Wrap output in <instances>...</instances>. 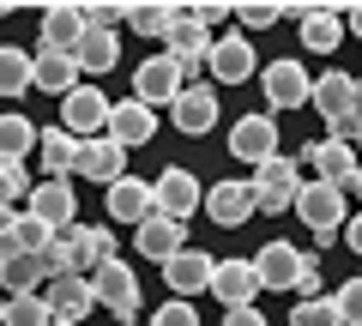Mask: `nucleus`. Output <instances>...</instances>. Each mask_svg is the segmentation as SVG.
<instances>
[{
  "label": "nucleus",
  "mask_w": 362,
  "mask_h": 326,
  "mask_svg": "<svg viewBox=\"0 0 362 326\" xmlns=\"http://www.w3.org/2000/svg\"><path fill=\"white\" fill-rule=\"evenodd\" d=\"M54 326H66V320H54Z\"/></svg>",
  "instance_id": "864d4df0"
},
{
  "label": "nucleus",
  "mask_w": 362,
  "mask_h": 326,
  "mask_svg": "<svg viewBox=\"0 0 362 326\" xmlns=\"http://www.w3.org/2000/svg\"><path fill=\"white\" fill-rule=\"evenodd\" d=\"M302 182H308V175L296 170V157H284V151L266 157V163L254 170V206H259V211H272V218H278V211H296Z\"/></svg>",
  "instance_id": "20e7f679"
},
{
  "label": "nucleus",
  "mask_w": 362,
  "mask_h": 326,
  "mask_svg": "<svg viewBox=\"0 0 362 326\" xmlns=\"http://www.w3.org/2000/svg\"><path fill=\"white\" fill-rule=\"evenodd\" d=\"M90 290H97V308H109L121 326L139 320V272H133L121 254H115V260H103L97 272H90Z\"/></svg>",
  "instance_id": "f03ea898"
},
{
  "label": "nucleus",
  "mask_w": 362,
  "mask_h": 326,
  "mask_svg": "<svg viewBox=\"0 0 362 326\" xmlns=\"http://www.w3.org/2000/svg\"><path fill=\"white\" fill-rule=\"evenodd\" d=\"M290 326H344V314H338L332 296H308L290 308Z\"/></svg>",
  "instance_id": "f704fd0d"
},
{
  "label": "nucleus",
  "mask_w": 362,
  "mask_h": 326,
  "mask_svg": "<svg viewBox=\"0 0 362 326\" xmlns=\"http://www.w3.org/2000/svg\"><path fill=\"white\" fill-rule=\"evenodd\" d=\"M73 175L115 187L121 175H127V151H121V145L109 139V133H97V139H78V163H73Z\"/></svg>",
  "instance_id": "4468645a"
},
{
  "label": "nucleus",
  "mask_w": 362,
  "mask_h": 326,
  "mask_svg": "<svg viewBox=\"0 0 362 326\" xmlns=\"http://www.w3.org/2000/svg\"><path fill=\"white\" fill-rule=\"evenodd\" d=\"M350 194H356V199H362V170H356V182H350Z\"/></svg>",
  "instance_id": "09e8293b"
},
{
  "label": "nucleus",
  "mask_w": 362,
  "mask_h": 326,
  "mask_svg": "<svg viewBox=\"0 0 362 326\" xmlns=\"http://www.w3.org/2000/svg\"><path fill=\"white\" fill-rule=\"evenodd\" d=\"M259 91H266V103L284 115V109H302L314 97V78H308L302 61H272V66H259Z\"/></svg>",
  "instance_id": "1a4fd4ad"
},
{
  "label": "nucleus",
  "mask_w": 362,
  "mask_h": 326,
  "mask_svg": "<svg viewBox=\"0 0 362 326\" xmlns=\"http://www.w3.org/2000/svg\"><path fill=\"white\" fill-rule=\"evenodd\" d=\"M181 91H187V78H181V66L169 61V54H151V61H139V66H133V97H139L145 109L175 103Z\"/></svg>",
  "instance_id": "9b49d317"
},
{
  "label": "nucleus",
  "mask_w": 362,
  "mask_h": 326,
  "mask_svg": "<svg viewBox=\"0 0 362 326\" xmlns=\"http://www.w3.org/2000/svg\"><path fill=\"white\" fill-rule=\"evenodd\" d=\"M296 37H302V49L308 54H332L338 42H344V13L338 6H296Z\"/></svg>",
  "instance_id": "b1692460"
},
{
  "label": "nucleus",
  "mask_w": 362,
  "mask_h": 326,
  "mask_svg": "<svg viewBox=\"0 0 362 326\" xmlns=\"http://www.w3.org/2000/svg\"><path fill=\"white\" fill-rule=\"evenodd\" d=\"M121 18H127V6H109V0H97V6H85V30H115Z\"/></svg>",
  "instance_id": "79ce46f5"
},
{
  "label": "nucleus",
  "mask_w": 362,
  "mask_h": 326,
  "mask_svg": "<svg viewBox=\"0 0 362 326\" xmlns=\"http://www.w3.org/2000/svg\"><path fill=\"white\" fill-rule=\"evenodd\" d=\"M49 242H54V230H49V223H42V218H30V211H18L13 248H18V254H42V248H49Z\"/></svg>",
  "instance_id": "c9c22d12"
},
{
  "label": "nucleus",
  "mask_w": 362,
  "mask_h": 326,
  "mask_svg": "<svg viewBox=\"0 0 362 326\" xmlns=\"http://www.w3.org/2000/svg\"><path fill=\"white\" fill-rule=\"evenodd\" d=\"M73 61H78V78L115 73V61H121V37H115V30H85V37H78V49H73Z\"/></svg>",
  "instance_id": "cd10ccee"
},
{
  "label": "nucleus",
  "mask_w": 362,
  "mask_h": 326,
  "mask_svg": "<svg viewBox=\"0 0 362 326\" xmlns=\"http://www.w3.org/2000/svg\"><path fill=\"white\" fill-rule=\"evenodd\" d=\"M37 284H42L37 254H6L0 260V296H37Z\"/></svg>",
  "instance_id": "2f4dec72"
},
{
  "label": "nucleus",
  "mask_w": 362,
  "mask_h": 326,
  "mask_svg": "<svg viewBox=\"0 0 362 326\" xmlns=\"http://www.w3.org/2000/svg\"><path fill=\"white\" fill-rule=\"evenodd\" d=\"M13 230H18V211L0 206V260H6V254H18V248H13Z\"/></svg>",
  "instance_id": "37998d69"
},
{
  "label": "nucleus",
  "mask_w": 362,
  "mask_h": 326,
  "mask_svg": "<svg viewBox=\"0 0 362 326\" xmlns=\"http://www.w3.org/2000/svg\"><path fill=\"white\" fill-rule=\"evenodd\" d=\"M296 218L314 230V242H332L338 230L350 223V206H344V187H326V182H302V194H296Z\"/></svg>",
  "instance_id": "7ed1b4c3"
},
{
  "label": "nucleus",
  "mask_w": 362,
  "mask_h": 326,
  "mask_svg": "<svg viewBox=\"0 0 362 326\" xmlns=\"http://www.w3.org/2000/svg\"><path fill=\"white\" fill-rule=\"evenodd\" d=\"M302 163H314V182L344 187V194H350V182H356V170H362L356 145H344V139H314L308 151H302Z\"/></svg>",
  "instance_id": "f8f14e48"
},
{
  "label": "nucleus",
  "mask_w": 362,
  "mask_h": 326,
  "mask_svg": "<svg viewBox=\"0 0 362 326\" xmlns=\"http://www.w3.org/2000/svg\"><path fill=\"white\" fill-rule=\"evenodd\" d=\"M344 30H356V37H362V6H350V13H344Z\"/></svg>",
  "instance_id": "de8ad7c7"
},
{
  "label": "nucleus",
  "mask_w": 362,
  "mask_h": 326,
  "mask_svg": "<svg viewBox=\"0 0 362 326\" xmlns=\"http://www.w3.org/2000/svg\"><path fill=\"white\" fill-rule=\"evenodd\" d=\"M356 115H362V78H356Z\"/></svg>",
  "instance_id": "8fccbe9b"
},
{
  "label": "nucleus",
  "mask_w": 362,
  "mask_h": 326,
  "mask_svg": "<svg viewBox=\"0 0 362 326\" xmlns=\"http://www.w3.org/2000/svg\"><path fill=\"white\" fill-rule=\"evenodd\" d=\"M344 248H350V254H356V260H362V211H356V218L344 223Z\"/></svg>",
  "instance_id": "49530a36"
},
{
  "label": "nucleus",
  "mask_w": 362,
  "mask_h": 326,
  "mask_svg": "<svg viewBox=\"0 0 362 326\" xmlns=\"http://www.w3.org/2000/svg\"><path fill=\"white\" fill-rule=\"evenodd\" d=\"M49 308H54V320L78 326L90 308H97V290H90V278H78V272L54 278V284H49Z\"/></svg>",
  "instance_id": "393cba45"
},
{
  "label": "nucleus",
  "mask_w": 362,
  "mask_h": 326,
  "mask_svg": "<svg viewBox=\"0 0 362 326\" xmlns=\"http://www.w3.org/2000/svg\"><path fill=\"white\" fill-rule=\"evenodd\" d=\"M103 199H109V218H115V223H127V230H139V223L157 211L151 182H139V175H121L115 187H103Z\"/></svg>",
  "instance_id": "5701e85b"
},
{
  "label": "nucleus",
  "mask_w": 362,
  "mask_h": 326,
  "mask_svg": "<svg viewBox=\"0 0 362 326\" xmlns=\"http://www.w3.org/2000/svg\"><path fill=\"white\" fill-rule=\"evenodd\" d=\"M42 49H54V54H73L78 49V37H85V6H42Z\"/></svg>",
  "instance_id": "a878e982"
},
{
  "label": "nucleus",
  "mask_w": 362,
  "mask_h": 326,
  "mask_svg": "<svg viewBox=\"0 0 362 326\" xmlns=\"http://www.w3.org/2000/svg\"><path fill=\"white\" fill-rule=\"evenodd\" d=\"M151 326H199V314H194V302H181V296H169L163 308L151 314Z\"/></svg>",
  "instance_id": "ea45409f"
},
{
  "label": "nucleus",
  "mask_w": 362,
  "mask_h": 326,
  "mask_svg": "<svg viewBox=\"0 0 362 326\" xmlns=\"http://www.w3.org/2000/svg\"><path fill=\"white\" fill-rule=\"evenodd\" d=\"M30 73H37V54L18 49V42H0V97H25Z\"/></svg>",
  "instance_id": "7c9ffc66"
},
{
  "label": "nucleus",
  "mask_w": 362,
  "mask_h": 326,
  "mask_svg": "<svg viewBox=\"0 0 362 326\" xmlns=\"http://www.w3.org/2000/svg\"><path fill=\"white\" fill-rule=\"evenodd\" d=\"M320 284H326V272H320V254H308L302 248V272H296V296L308 302V296H320Z\"/></svg>",
  "instance_id": "58836bf2"
},
{
  "label": "nucleus",
  "mask_w": 362,
  "mask_h": 326,
  "mask_svg": "<svg viewBox=\"0 0 362 326\" xmlns=\"http://www.w3.org/2000/svg\"><path fill=\"white\" fill-rule=\"evenodd\" d=\"M169 115H175V127L187 133V139H206V133L218 127V91H211V85H187V91L169 103Z\"/></svg>",
  "instance_id": "412c9836"
},
{
  "label": "nucleus",
  "mask_w": 362,
  "mask_h": 326,
  "mask_svg": "<svg viewBox=\"0 0 362 326\" xmlns=\"http://www.w3.org/2000/svg\"><path fill=\"white\" fill-rule=\"evenodd\" d=\"M0 314H6V296H0Z\"/></svg>",
  "instance_id": "603ef678"
},
{
  "label": "nucleus",
  "mask_w": 362,
  "mask_h": 326,
  "mask_svg": "<svg viewBox=\"0 0 362 326\" xmlns=\"http://www.w3.org/2000/svg\"><path fill=\"white\" fill-rule=\"evenodd\" d=\"M30 85H37V91H54V97H66V91H78L85 78H78V61H73V54L37 49V73H30Z\"/></svg>",
  "instance_id": "c85d7f7f"
},
{
  "label": "nucleus",
  "mask_w": 362,
  "mask_h": 326,
  "mask_svg": "<svg viewBox=\"0 0 362 326\" xmlns=\"http://www.w3.org/2000/svg\"><path fill=\"white\" fill-rule=\"evenodd\" d=\"M127 25H133V37H169L175 13L157 6V0H127Z\"/></svg>",
  "instance_id": "473e14b6"
},
{
  "label": "nucleus",
  "mask_w": 362,
  "mask_h": 326,
  "mask_svg": "<svg viewBox=\"0 0 362 326\" xmlns=\"http://www.w3.org/2000/svg\"><path fill=\"white\" fill-rule=\"evenodd\" d=\"M194 18H199V25H218V18H230V6H223V0H199V6H194Z\"/></svg>",
  "instance_id": "c03bdc74"
},
{
  "label": "nucleus",
  "mask_w": 362,
  "mask_h": 326,
  "mask_svg": "<svg viewBox=\"0 0 362 326\" xmlns=\"http://www.w3.org/2000/svg\"><path fill=\"white\" fill-rule=\"evenodd\" d=\"M235 18H242L247 30H266V25L284 18V6H272V0H247V6H235Z\"/></svg>",
  "instance_id": "4c0bfd02"
},
{
  "label": "nucleus",
  "mask_w": 362,
  "mask_h": 326,
  "mask_svg": "<svg viewBox=\"0 0 362 326\" xmlns=\"http://www.w3.org/2000/svg\"><path fill=\"white\" fill-rule=\"evenodd\" d=\"M230 157L235 163H266V157H278V121L266 115V109H254V115H235L230 121Z\"/></svg>",
  "instance_id": "0eeeda50"
},
{
  "label": "nucleus",
  "mask_w": 362,
  "mask_h": 326,
  "mask_svg": "<svg viewBox=\"0 0 362 326\" xmlns=\"http://www.w3.org/2000/svg\"><path fill=\"white\" fill-rule=\"evenodd\" d=\"M61 127L73 133V139H97V133L109 127V97L97 91V85H78V91H66L61 97Z\"/></svg>",
  "instance_id": "9d476101"
},
{
  "label": "nucleus",
  "mask_w": 362,
  "mask_h": 326,
  "mask_svg": "<svg viewBox=\"0 0 362 326\" xmlns=\"http://www.w3.org/2000/svg\"><path fill=\"white\" fill-rule=\"evenodd\" d=\"M223 326H266L259 308H223Z\"/></svg>",
  "instance_id": "a18cd8bd"
},
{
  "label": "nucleus",
  "mask_w": 362,
  "mask_h": 326,
  "mask_svg": "<svg viewBox=\"0 0 362 326\" xmlns=\"http://www.w3.org/2000/svg\"><path fill=\"white\" fill-rule=\"evenodd\" d=\"M211 296H218L223 308H254V296H259L254 260H218L211 266Z\"/></svg>",
  "instance_id": "6ab92c4d"
},
{
  "label": "nucleus",
  "mask_w": 362,
  "mask_h": 326,
  "mask_svg": "<svg viewBox=\"0 0 362 326\" xmlns=\"http://www.w3.org/2000/svg\"><path fill=\"white\" fill-rule=\"evenodd\" d=\"M254 182H211L206 187V218L223 223V230H242L247 218H254Z\"/></svg>",
  "instance_id": "2eb2a0df"
},
{
  "label": "nucleus",
  "mask_w": 362,
  "mask_h": 326,
  "mask_svg": "<svg viewBox=\"0 0 362 326\" xmlns=\"http://www.w3.org/2000/svg\"><path fill=\"white\" fill-rule=\"evenodd\" d=\"M254 42L242 37V30H230V37H218L211 42V61H206V73L218 78V85H242V78H254Z\"/></svg>",
  "instance_id": "a211bd4d"
},
{
  "label": "nucleus",
  "mask_w": 362,
  "mask_h": 326,
  "mask_svg": "<svg viewBox=\"0 0 362 326\" xmlns=\"http://www.w3.org/2000/svg\"><path fill=\"white\" fill-rule=\"evenodd\" d=\"M0 326H54V308H49V296H6Z\"/></svg>",
  "instance_id": "72a5a7b5"
},
{
  "label": "nucleus",
  "mask_w": 362,
  "mask_h": 326,
  "mask_svg": "<svg viewBox=\"0 0 362 326\" xmlns=\"http://www.w3.org/2000/svg\"><path fill=\"white\" fill-rule=\"evenodd\" d=\"M61 242H66V266L78 278H90L103 260H115V230L109 223H66Z\"/></svg>",
  "instance_id": "423d86ee"
},
{
  "label": "nucleus",
  "mask_w": 362,
  "mask_h": 326,
  "mask_svg": "<svg viewBox=\"0 0 362 326\" xmlns=\"http://www.w3.org/2000/svg\"><path fill=\"white\" fill-rule=\"evenodd\" d=\"M151 199H157V211L163 218H175V223H187L199 206H206V187L194 182V170H181V163H169L163 175L151 182Z\"/></svg>",
  "instance_id": "6e6552de"
},
{
  "label": "nucleus",
  "mask_w": 362,
  "mask_h": 326,
  "mask_svg": "<svg viewBox=\"0 0 362 326\" xmlns=\"http://www.w3.org/2000/svg\"><path fill=\"white\" fill-rule=\"evenodd\" d=\"M338 314H344V326H362V278H350V284H338Z\"/></svg>",
  "instance_id": "a19ab883"
},
{
  "label": "nucleus",
  "mask_w": 362,
  "mask_h": 326,
  "mask_svg": "<svg viewBox=\"0 0 362 326\" xmlns=\"http://www.w3.org/2000/svg\"><path fill=\"white\" fill-rule=\"evenodd\" d=\"M314 109H320V121H326V139H356V127H362V115H356V78L350 73H320L314 78V97H308Z\"/></svg>",
  "instance_id": "f257e3e1"
},
{
  "label": "nucleus",
  "mask_w": 362,
  "mask_h": 326,
  "mask_svg": "<svg viewBox=\"0 0 362 326\" xmlns=\"http://www.w3.org/2000/svg\"><path fill=\"white\" fill-rule=\"evenodd\" d=\"M109 139L121 145V151H139V145L157 139V109H145L139 97H127V103H109Z\"/></svg>",
  "instance_id": "ddd939ff"
},
{
  "label": "nucleus",
  "mask_w": 362,
  "mask_h": 326,
  "mask_svg": "<svg viewBox=\"0 0 362 326\" xmlns=\"http://www.w3.org/2000/svg\"><path fill=\"white\" fill-rule=\"evenodd\" d=\"M25 211H30V218H42L54 235H61L66 223H78V199H73V182H37V187H30V199H25Z\"/></svg>",
  "instance_id": "aec40b11"
},
{
  "label": "nucleus",
  "mask_w": 362,
  "mask_h": 326,
  "mask_svg": "<svg viewBox=\"0 0 362 326\" xmlns=\"http://www.w3.org/2000/svg\"><path fill=\"white\" fill-rule=\"evenodd\" d=\"M30 170L25 163H0V206H18V199H30Z\"/></svg>",
  "instance_id": "e433bc0d"
},
{
  "label": "nucleus",
  "mask_w": 362,
  "mask_h": 326,
  "mask_svg": "<svg viewBox=\"0 0 362 326\" xmlns=\"http://www.w3.org/2000/svg\"><path fill=\"white\" fill-rule=\"evenodd\" d=\"M211 266H218V260H211L206 248H181L175 260L163 266V284H169V296H181V302H194L199 290H211Z\"/></svg>",
  "instance_id": "f3484780"
},
{
  "label": "nucleus",
  "mask_w": 362,
  "mask_h": 326,
  "mask_svg": "<svg viewBox=\"0 0 362 326\" xmlns=\"http://www.w3.org/2000/svg\"><path fill=\"white\" fill-rule=\"evenodd\" d=\"M254 272H259V290H296V272H302V248L296 242H266L254 254Z\"/></svg>",
  "instance_id": "4be33fe9"
},
{
  "label": "nucleus",
  "mask_w": 362,
  "mask_h": 326,
  "mask_svg": "<svg viewBox=\"0 0 362 326\" xmlns=\"http://www.w3.org/2000/svg\"><path fill=\"white\" fill-rule=\"evenodd\" d=\"M350 145H356V157H362V127H356V139H350Z\"/></svg>",
  "instance_id": "3c124183"
},
{
  "label": "nucleus",
  "mask_w": 362,
  "mask_h": 326,
  "mask_svg": "<svg viewBox=\"0 0 362 326\" xmlns=\"http://www.w3.org/2000/svg\"><path fill=\"white\" fill-rule=\"evenodd\" d=\"M169 13H175V25H169V37H163V42H169V61L181 66V78L206 73V61H211V42H218V37H211V30L194 18V6H169Z\"/></svg>",
  "instance_id": "39448f33"
},
{
  "label": "nucleus",
  "mask_w": 362,
  "mask_h": 326,
  "mask_svg": "<svg viewBox=\"0 0 362 326\" xmlns=\"http://www.w3.org/2000/svg\"><path fill=\"white\" fill-rule=\"evenodd\" d=\"M37 163L49 170V182H66V175H73V163H78V139L61 127V121L37 133Z\"/></svg>",
  "instance_id": "bb28decb"
},
{
  "label": "nucleus",
  "mask_w": 362,
  "mask_h": 326,
  "mask_svg": "<svg viewBox=\"0 0 362 326\" xmlns=\"http://www.w3.org/2000/svg\"><path fill=\"white\" fill-rule=\"evenodd\" d=\"M133 248L145 254V260H157V266H169L181 248H187V223H175V218H163V211H151V218L133 230Z\"/></svg>",
  "instance_id": "dca6fc26"
},
{
  "label": "nucleus",
  "mask_w": 362,
  "mask_h": 326,
  "mask_svg": "<svg viewBox=\"0 0 362 326\" xmlns=\"http://www.w3.org/2000/svg\"><path fill=\"white\" fill-rule=\"evenodd\" d=\"M37 121L30 115H18V109H6V115H0V163H25L30 151H37Z\"/></svg>",
  "instance_id": "c756f323"
}]
</instances>
